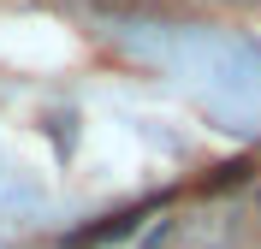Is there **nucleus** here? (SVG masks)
Listing matches in <instances>:
<instances>
[{"label": "nucleus", "mask_w": 261, "mask_h": 249, "mask_svg": "<svg viewBox=\"0 0 261 249\" xmlns=\"http://www.w3.org/2000/svg\"><path fill=\"white\" fill-rule=\"evenodd\" d=\"M220 6H261V0H220Z\"/></svg>", "instance_id": "obj_1"}]
</instances>
